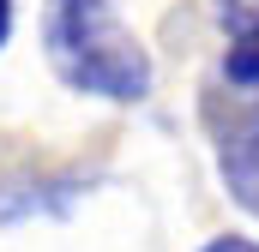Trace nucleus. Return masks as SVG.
<instances>
[{
	"mask_svg": "<svg viewBox=\"0 0 259 252\" xmlns=\"http://www.w3.org/2000/svg\"><path fill=\"white\" fill-rule=\"evenodd\" d=\"M42 48L61 84L103 102L151 96V54L109 0H42Z\"/></svg>",
	"mask_w": 259,
	"mask_h": 252,
	"instance_id": "nucleus-1",
	"label": "nucleus"
},
{
	"mask_svg": "<svg viewBox=\"0 0 259 252\" xmlns=\"http://www.w3.org/2000/svg\"><path fill=\"white\" fill-rule=\"evenodd\" d=\"M199 120H205L223 186L235 192V204L247 216H259V90H241L229 78L205 84L199 90Z\"/></svg>",
	"mask_w": 259,
	"mask_h": 252,
	"instance_id": "nucleus-2",
	"label": "nucleus"
},
{
	"mask_svg": "<svg viewBox=\"0 0 259 252\" xmlns=\"http://www.w3.org/2000/svg\"><path fill=\"white\" fill-rule=\"evenodd\" d=\"M199 252H259V240H247V234H217V240H205Z\"/></svg>",
	"mask_w": 259,
	"mask_h": 252,
	"instance_id": "nucleus-3",
	"label": "nucleus"
},
{
	"mask_svg": "<svg viewBox=\"0 0 259 252\" xmlns=\"http://www.w3.org/2000/svg\"><path fill=\"white\" fill-rule=\"evenodd\" d=\"M6 36H12V0H0V48H6Z\"/></svg>",
	"mask_w": 259,
	"mask_h": 252,
	"instance_id": "nucleus-4",
	"label": "nucleus"
}]
</instances>
